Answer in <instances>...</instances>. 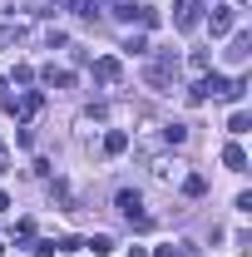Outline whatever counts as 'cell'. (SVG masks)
<instances>
[{"label":"cell","instance_id":"obj_1","mask_svg":"<svg viewBox=\"0 0 252 257\" xmlns=\"http://www.w3.org/2000/svg\"><path fill=\"white\" fill-rule=\"evenodd\" d=\"M203 20V0H178L173 5V30H198Z\"/></svg>","mask_w":252,"mask_h":257},{"label":"cell","instance_id":"obj_2","mask_svg":"<svg viewBox=\"0 0 252 257\" xmlns=\"http://www.w3.org/2000/svg\"><path fill=\"white\" fill-rule=\"evenodd\" d=\"M168 79H178V60H173V55H158V60L149 64V89H163Z\"/></svg>","mask_w":252,"mask_h":257},{"label":"cell","instance_id":"obj_3","mask_svg":"<svg viewBox=\"0 0 252 257\" xmlns=\"http://www.w3.org/2000/svg\"><path fill=\"white\" fill-rule=\"evenodd\" d=\"M232 25H237V10H232V5H213V15H208V30H213V40L232 35Z\"/></svg>","mask_w":252,"mask_h":257},{"label":"cell","instance_id":"obj_4","mask_svg":"<svg viewBox=\"0 0 252 257\" xmlns=\"http://www.w3.org/2000/svg\"><path fill=\"white\" fill-rule=\"evenodd\" d=\"M119 74H124V64H119V60H99L94 64V79H99V84H119Z\"/></svg>","mask_w":252,"mask_h":257},{"label":"cell","instance_id":"obj_5","mask_svg":"<svg viewBox=\"0 0 252 257\" xmlns=\"http://www.w3.org/2000/svg\"><path fill=\"white\" fill-rule=\"evenodd\" d=\"M222 163H227L232 173H242V168H247V154H242L237 144H227V149H222Z\"/></svg>","mask_w":252,"mask_h":257},{"label":"cell","instance_id":"obj_6","mask_svg":"<svg viewBox=\"0 0 252 257\" xmlns=\"http://www.w3.org/2000/svg\"><path fill=\"white\" fill-rule=\"evenodd\" d=\"M124 149H129V134H124V128L104 134V154H124Z\"/></svg>","mask_w":252,"mask_h":257},{"label":"cell","instance_id":"obj_7","mask_svg":"<svg viewBox=\"0 0 252 257\" xmlns=\"http://www.w3.org/2000/svg\"><path fill=\"white\" fill-rule=\"evenodd\" d=\"M45 84H55V89H69V84H74V74H69V69H55V64H50V69H45Z\"/></svg>","mask_w":252,"mask_h":257},{"label":"cell","instance_id":"obj_8","mask_svg":"<svg viewBox=\"0 0 252 257\" xmlns=\"http://www.w3.org/2000/svg\"><path fill=\"white\" fill-rule=\"evenodd\" d=\"M247 55H252V40H247V35H237V40H232V50H227V60H232V64H242Z\"/></svg>","mask_w":252,"mask_h":257},{"label":"cell","instance_id":"obj_9","mask_svg":"<svg viewBox=\"0 0 252 257\" xmlns=\"http://www.w3.org/2000/svg\"><path fill=\"white\" fill-rule=\"evenodd\" d=\"M89 252H94V257H109V252H114V237H109V232H94V237H89Z\"/></svg>","mask_w":252,"mask_h":257},{"label":"cell","instance_id":"obj_10","mask_svg":"<svg viewBox=\"0 0 252 257\" xmlns=\"http://www.w3.org/2000/svg\"><path fill=\"white\" fill-rule=\"evenodd\" d=\"M183 193H188V198H203V193H208V178H203V173H188V178H183Z\"/></svg>","mask_w":252,"mask_h":257},{"label":"cell","instance_id":"obj_11","mask_svg":"<svg viewBox=\"0 0 252 257\" xmlns=\"http://www.w3.org/2000/svg\"><path fill=\"white\" fill-rule=\"evenodd\" d=\"M163 139L168 144H188V124H163Z\"/></svg>","mask_w":252,"mask_h":257},{"label":"cell","instance_id":"obj_12","mask_svg":"<svg viewBox=\"0 0 252 257\" xmlns=\"http://www.w3.org/2000/svg\"><path fill=\"white\" fill-rule=\"evenodd\" d=\"M227 128H232V134H247V128H252V119H247V114H242V109H237V114L227 119Z\"/></svg>","mask_w":252,"mask_h":257},{"label":"cell","instance_id":"obj_13","mask_svg":"<svg viewBox=\"0 0 252 257\" xmlns=\"http://www.w3.org/2000/svg\"><path fill=\"white\" fill-rule=\"evenodd\" d=\"M173 257H203V252H198V242H188V237H183V242L173 247Z\"/></svg>","mask_w":252,"mask_h":257},{"label":"cell","instance_id":"obj_14","mask_svg":"<svg viewBox=\"0 0 252 257\" xmlns=\"http://www.w3.org/2000/svg\"><path fill=\"white\" fill-rule=\"evenodd\" d=\"M129 257H149V252H144V247H129Z\"/></svg>","mask_w":252,"mask_h":257},{"label":"cell","instance_id":"obj_15","mask_svg":"<svg viewBox=\"0 0 252 257\" xmlns=\"http://www.w3.org/2000/svg\"><path fill=\"white\" fill-rule=\"evenodd\" d=\"M0 208H10V198H5V193H0Z\"/></svg>","mask_w":252,"mask_h":257},{"label":"cell","instance_id":"obj_16","mask_svg":"<svg viewBox=\"0 0 252 257\" xmlns=\"http://www.w3.org/2000/svg\"><path fill=\"white\" fill-rule=\"evenodd\" d=\"M0 252H5V242H0Z\"/></svg>","mask_w":252,"mask_h":257}]
</instances>
